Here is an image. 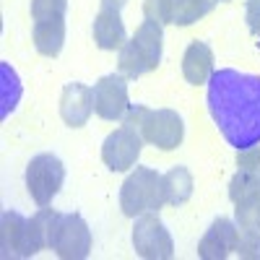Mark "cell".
Returning <instances> with one entry per match:
<instances>
[{
	"mask_svg": "<svg viewBox=\"0 0 260 260\" xmlns=\"http://www.w3.org/2000/svg\"><path fill=\"white\" fill-rule=\"evenodd\" d=\"M127 0H102V8H112V11H122V6Z\"/></svg>",
	"mask_w": 260,
	"mask_h": 260,
	"instance_id": "24",
	"label": "cell"
},
{
	"mask_svg": "<svg viewBox=\"0 0 260 260\" xmlns=\"http://www.w3.org/2000/svg\"><path fill=\"white\" fill-rule=\"evenodd\" d=\"M141 148H143L141 130L136 125L122 122L115 133L107 136V141L102 146V159L112 172H125L138 161Z\"/></svg>",
	"mask_w": 260,
	"mask_h": 260,
	"instance_id": "9",
	"label": "cell"
},
{
	"mask_svg": "<svg viewBox=\"0 0 260 260\" xmlns=\"http://www.w3.org/2000/svg\"><path fill=\"white\" fill-rule=\"evenodd\" d=\"M50 247L62 260H83L91 252V232L78 213H60L55 216Z\"/></svg>",
	"mask_w": 260,
	"mask_h": 260,
	"instance_id": "5",
	"label": "cell"
},
{
	"mask_svg": "<svg viewBox=\"0 0 260 260\" xmlns=\"http://www.w3.org/2000/svg\"><path fill=\"white\" fill-rule=\"evenodd\" d=\"M161 42H164V29L156 21H143L133 39H127L120 50V73L125 78H138L148 71H156L161 62Z\"/></svg>",
	"mask_w": 260,
	"mask_h": 260,
	"instance_id": "2",
	"label": "cell"
},
{
	"mask_svg": "<svg viewBox=\"0 0 260 260\" xmlns=\"http://www.w3.org/2000/svg\"><path fill=\"white\" fill-rule=\"evenodd\" d=\"M0 250H3V257H31L39 252L31 234V224L18 211L3 213V221H0Z\"/></svg>",
	"mask_w": 260,
	"mask_h": 260,
	"instance_id": "11",
	"label": "cell"
},
{
	"mask_svg": "<svg viewBox=\"0 0 260 260\" xmlns=\"http://www.w3.org/2000/svg\"><path fill=\"white\" fill-rule=\"evenodd\" d=\"M65 182V167L55 154H37L26 167V190L37 206H50Z\"/></svg>",
	"mask_w": 260,
	"mask_h": 260,
	"instance_id": "6",
	"label": "cell"
},
{
	"mask_svg": "<svg viewBox=\"0 0 260 260\" xmlns=\"http://www.w3.org/2000/svg\"><path fill=\"white\" fill-rule=\"evenodd\" d=\"M164 180V201L169 206H180L192 195V177L185 167H172L167 175H161Z\"/></svg>",
	"mask_w": 260,
	"mask_h": 260,
	"instance_id": "17",
	"label": "cell"
},
{
	"mask_svg": "<svg viewBox=\"0 0 260 260\" xmlns=\"http://www.w3.org/2000/svg\"><path fill=\"white\" fill-rule=\"evenodd\" d=\"M247 26L252 34H260V0H247Z\"/></svg>",
	"mask_w": 260,
	"mask_h": 260,
	"instance_id": "23",
	"label": "cell"
},
{
	"mask_svg": "<svg viewBox=\"0 0 260 260\" xmlns=\"http://www.w3.org/2000/svg\"><path fill=\"white\" fill-rule=\"evenodd\" d=\"M208 112L237 151L260 143V76L234 68L216 71L208 81Z\"/></svg>",
	"mask_w": 260,
	"mask_h": 260,
	"instance_id": "1",
	"label": "cell"
},
{
	"mask_svg": "<svg viewBox=\"0 0 260 260\" xmlns=\"http://www.w3.org/2000/svg\"><path fill=\"white\" fill-rule=\"evenodd\" d=\"M216 0H172V24L175 26H190L198 18H203Z\"/></svg>",
	"mask_w": 260,
	"mask_h": 260,
	"instance_id": "19",
	"label": "cell"
},
{
	"mask_svg": "<svg viewBox=\"0 0 260 260\" xmlns=\"http://www.w3.org/2000/svg\"><path fill=\"white\" fill-rule=\"evenodd\" d=\"M133 247L146 260H169L175 255V242L156 211L141 213L133 226Z\"/></svg>",
	"mask_w": 260,
	"mask_h": 260,
	"instance_id": "8",
	"label": "cell"
},
{
	"mask_svg": "<svg viewBox=\"0 0 260 260\" xmlns=\"http://www.w3.org/2000/svg\"><path fill=\"white\" fill-rule=\"evenodd\" d=\"M143 13L156 24H172V0H143Z\"/></svg>",
	"mask_w": 260,
	"mask_h": 260,
	"instance_id": "21",
	"label": "cell"
},
{
	"mask_svg": "<svg viewBox=\"0 0 260 260\" xmlns=\"http://www.w3.org/2000/svg\"><path fill=\"white\" fill-rule=\"evenodd\" d=\"M130 110L127 102V81L122 73L102 76L94 83V112L102 120H122Z\"/></svg>",
	"mask_w": 260,
	"mask_h": 260,
	"instance_id": "10",
	"label": "cell"
},
{
	"mask_svg": "<svg viewBox=\"0 0 260 260\" xmlns=\"http://www.w3.org/2000/svg\"><path fill=\"white\" fill-rule=\"evenodd\" d=\"M182 73L187 78V83L201 86L208 83L213 76V52L206 42H192V45L185 50L182 57Z\"/></svg>",
	"mask_w": 260,
	"mask_h": 260,
	"instance_id": "16",
	"label": "cell"
},
{
	"mask_svg": "<svg viewBox=\"0 0 260 260\" xmlns=\"http://www.w3.org/2000/svg\"><path fill=\"white\" fill-rule=\"evenodd\" d=\"M237 167L245 172H260V148L250 146V148L237 151Z\"/></svg>",
	"mask_w": 260,
	"mask_h": 260,
	"instance_id": "22",
	"label": "cell"
},
{
	"mask_svg": "<svg viewBox=\"0 0 260 260\" xmlns=\"http://www.w3.org/2000/svg\"><path fill=\"white\" fill-rule=\"evenodd\" d=\"M234 252L245 260H260V229H240Z\"/></svg>",
	"mask_w": 260,
	"mask_h": 260,
	"instance_id": "20",
	"label": "cell"
},
{
	"mask_svg": "<svg viewBox=\"0 0 260 260\" xmlns=\"http://www.w3.org/2000/svg\"><path fill=\"white\" fill-rule=\"evenodd\" d=\"M237 240H240V226L232 219L219 216L203 234V240L198 245V255L203 260H224L226 255L237 250Z\"/></svg>",
	"mask_w": 260,
	"mask_h": 260,
	"instance_id": "12",
	"label": "cell"
},
{
	"mask_svg": "<svg viewBox=\"0 0 260 260\" xmlns=\"http://www.w3.org/2000/svg\"><path fill=\"white\" fill-rule=\"evenodd\" d=\"M94 42L102 50H122V45L127 42L125 34V24L120 18V11L112 8H102L94 18Z\"/></svg>",
	"mask_w": 260,
	"mask_h": 260,
	"instance_id": "15",
	"label": "cell"
},
{
	"mask_svg": "<svg viewBox=\"0 0 260 260\" xmlns=\"http://www.w3.org/2000/svg\"><path fill=\"white\" fill-rule=\"evenodd\" d=\"M161 206H167L161 175L154 169H148V167H136V172L122 182V190H120L122 213L130 216V219H136L141 213L159 211Z\"/></svg>",
	"mask_w": 260,
	"mask_h": 260,
	"instance_id": "4",
	"label": "cell"
},
{
	"mask_svg": "<svg viewBox=\"0 0 260 260\" xmlns=\"http://www.w3.org/2000/svg\"><path fill=\"white\" fill-rule=\"evenodd\" d=\"M122 122L136 125L141 130L143 141L161 148V151L177 148L185 138L182 117L175 110H148V107H143V104H136V107L130 104V110L122 117Z\"/></svg>",
	"mask_w": 260,
	"mask_h": 260,
	"instance_id": "3",
	"label": "cell"
},
{
	"mask_svg": "<svg viewBox=\"0 0 260 260\" xmlns=\"http://www.w3.org/2000/svg\"><path fill=\"white\" fill-rule=\"evenodd\" d=\"M221 3H226V0H221Z\"/></svg>",
	"mask_w": 260,
	"mask_h": 260,
	"instance_id": "25",
	"label": "cell"
},
{
	"mask_svg": "<svg viewBox=\"0 0 260 260\" xmlns=\"http://www.w3.org/2000/svg\"><path fill=\"white\" fill-rule=\"evenodd\" d=\"M65 45V13L34 18V47L45 57H57Z\"/></svg>",
	"mask_w": 260,
	"mask_h": 260,
	"instance_id": "14",
	"label": "cell"
},
{
	"mask_svg": "<svg viewBox=\"0 0 260 260\" xmlns=\"http://www.w3.org/2000/svg\"><path fill=\"white\" fill-rule=\"evenodd\" d=\"M94 112V89L83 86L78 81L68 83L62 89V96H60V115L62 120L68 122L71 127H81L89 122Z\"/></svg>",
	"mask_w": 260,
	"mask_h": 260,
	"instance_id": "13",
	"label": "cell"
},
{
	"mask_svg": "<svg viewBox=\"0 0 260 260\" xmlns=\"http://www.w3.org/2000/svg\"><path fill=\"white\" fill-rule=\"evenodd\" d=\"M234 219L240 229H260V172L240 169L229 182Z\"/></svg>",
	"mask_w": 260,
	"mask_h": 260,
	"instance_id": "7",
	"label": "cell"
},
{
	"mask_svg": "<svg viewBox=\"0 0 260 260\" xmlns=\"http://www.w3.org/2000/svg\"><path fill=\"white\" fill-rule=\"evenodd\" d=\"M21 99V83L8 62H0V117H8Z\"/></svg>",
	"mask_w": 260,
	"mask_h": 260,
	"instance_id": "18",
	"label": "cell"
}]
</instances>
